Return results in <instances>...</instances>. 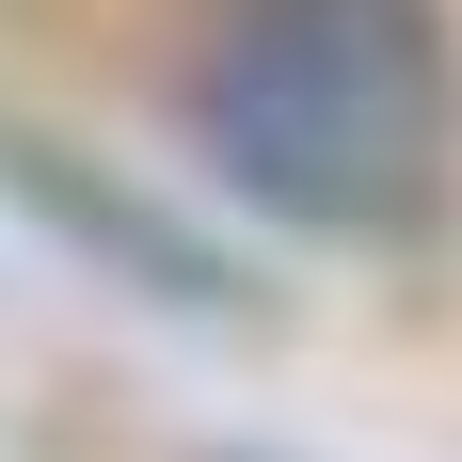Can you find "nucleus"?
<instances>
[{"instance_id":"obj_1","label":"nucleus","mask_w":462,"mask_h":462,"mask_svg":"<svg viewBox=\"0 0 462 462\" xmlns=\"http://www.w3.org/2000/svg\"><path fill=\"white\" fill-rule=\"evenodd\" d=\"M191 143L255 224L383 255L447 208V143H462L447 16L430 0H208Z\"/></svg>"},{"instance_id":"obj_2","label":"nucleus","mask_w":462,"mask_h":462,"mask_svg":"<svg viewBox=\"0 0 462 462\" xmlns=\"http://www.w3.org/2000/svg\"><path fill=\"white\" fill-rule=\"evenodd\" d=\"M0 208H16L48 255H80L96 287L160 303V319H255V272H239L191 208H160L143 176H112V160H80V143H48L32 112H0Z\"/></svg>"}]
</instances>
